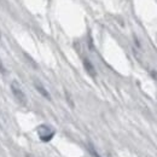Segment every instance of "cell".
Instances as JSON below:
<instances>
[{"mask_svg": "<svg viewBox=\"0 0 157 157\" xmlns=\"http://www.w3.org/2000/svg\"><path fill=\"white\" fill-rule=\"evenodd\" d=\"M36 133H38V137L41 141L48 143L53 139L55 134H56V131L50 124H40L36 128Z\"/></svg>", "mask_w": 157, "mask_h": 157, "instance_id": "obj_1", "label": "cell"}, {"mask_svg": "<svg viewBox=\"0 0 157 157\" xmlns=\"http://www.w3.org/2000/svg\"><path fill=\"white\" fill-rule=\"evenodd\" d=\"M82 63H83V68H85L86 73H87L91 78H96V76H97V71H96V68H94V65L92 64V62L88 58H83Z\"/></svg>", "mask_w": 157, "mask_h": 157, "instance_id": "obj_3", "label": "cell"}, {"mask_svg": "<svg viewBox=\"0 0 157 157\" xmlns=\"http://www.w3.org/2000/svg\"><path fill=\"white\" fill-rule=\"evenodd\" d=\"M34 87L36 88V91L39 92L40 94L44 97V98H46L47 100H51V96H50V92L45 88V86L41 83V82H39V81H34Z\"/></svg>", "mask_w": 157, "mask_h": 157, "instance_id": "obj_4", "label": "cell"}, {"mask_svg": "<svg viewBox=\"0 0 157 157\" xmlns=\"http://www.w3.org/2000/svg\"><path fill=\"white\" fill-rule=\"evenodd\" d=\"M11 92L13 94L15 99L20 103L21 105H27V96L24 93V91L21 88L17 81H12L11 82Z\"/></svg>", "mask_w": 157, "mask_h": 157, "instance_id": "obj_2", "label": "cell"}, {"mask_svg": "<svg viewBox=\"0 0 157 157\" xmlns=\"http://www.w3.org/2000/svg\"><path fill=\"white\" fill-rule=\"evenodd\" d=\"M87 150L90 152V155L92 157H101L99 155V152L97 151V149L94 147V145L92 143H87Z\"/></svg>", "mask_w": 157, "mask_h": 157, "instance_id": "obj_5", "label": "cell"}, {"mask_svg": "<svg viewBox=\"0 0 157 157\" xmlns=\"http://www.w3.org/2000/svg\"><path fill=\"white\" fill-rule=\"evenodd\" d=\"M0 73L1 74H6V68H5V65H4L1 59H0Z\"/></svg>", "mask_w": 157, "mask_h": 157, "instance_id": "obj_7", "label": "cell"}, {"mask_svg": "<svg viewBox=\"0 0 157 157\" xmlns=\"http://www.w3.org/2000/svg\"><path fill=\"white\" fill-rule=\"evenodd\" d=\"M65 98H67V101L69 103V105H70L71 108H74V101H73V99L70 97V93L67 92V91H65Z\"/></svg>", "mask_w": 157, "mask_h": 157, "instance_id": "obj_6", "label": "cell"}]
</instances>
